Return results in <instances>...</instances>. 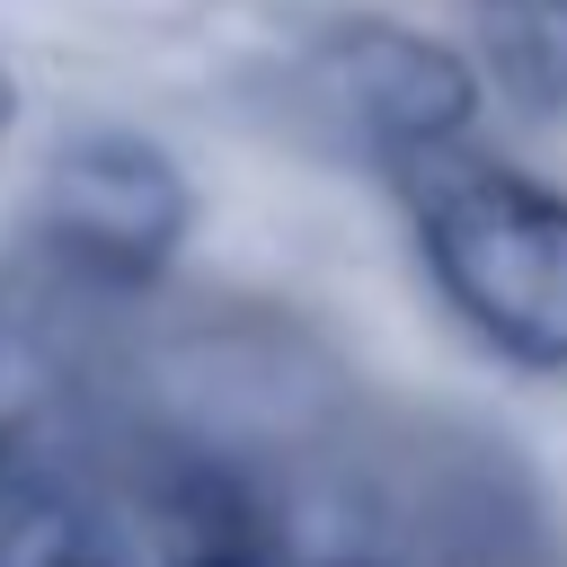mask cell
Listing matches in <instances>:
<instances>
[{"mask_svg": "<svg viewBox=\"0 0 567 567\" xmlns=\"http://www.w3.org/2000/svg\"><path fill=\"white\" fill-rule=\"evenodd\" d=\"M399 186L443 301L496 354L567 372V195H549L523 168L470 159L461 142L399 168Z\"/></svg>", "mask_w": 567, "mask_h": 567, "instance_id": "1", "label": "cell"}, {"mask_svg": "<svg viewBox=\"0 0 567 567\" xmlns=\"http://www.w3.org/2000/svg\"><path fill=\"white\" fill-rule=\"evenodd\" d=\"M186 213H195V186L186 168L151 142V133H71L53 159H44V257L80 284H106V292H142L168 275V257L186 248Z\"/></svg>", "mask_w": 567, "mask_h": 567, "instance_id": "2", "label": "cell"}, {"mask_svg": "<svg viewBox=\"0 0 567 567\" xmlns=\"http://www.w3.org/2000/svg\"><path fill=\"white\" fill-rule=\"evenodd\" d=\"M319 89L337 97V115L363 133L372 159L416 168L434 151H452L478 115V80L452 44L390 27V18H354L319 44Z\"/></svg>", "mask_w": 567, "mask_h": 567, "instance_id": "3", "label": "cell"}, {"mask_svg": "<svg viewBox=\"0 0 567 567\" xmlns=\"http://www.w3.org/2000/svg\"><path fill=\"white\" fill-rule=\"evenodd\" d=\"M142 567H292L275 514L221 461H177L142 505Z\"/></svg>", "mask_w": 567, "mask_h": 567, "instance_id": "4", "label": "cell"}, {"mask_svg": "<svg viewBox=\"0 0 567 567\" xmlns=\"http://www.w3.org/2000/svg\"><path fill=\"white\" fill-rule=\"evenodd\" d=\"M470 18H478V53L496 89L523 115L558 124L567 115V0H470Z\"/></svg>", "mask_w": 567, "mask_h": 567, "instance_id": "5", "label": "cell"}, {"mask_svg": "<svg viewBox=\"0 0 567 567\" xmlns=\"http://www.w3.org/2000/svg\"><path fill=\"white\" fill-rule=\"evenodd\" d=\"M0 567H124V549L62 478L0 470Z\"/></svg>", "mask_w": 567, "mask_h": 567, "instance_id": "6", "label": "cell"}, {"mask_svg": "<svg viewBox=\"0 0 567 567\" xmlns=\"http://www.w3.org/2000/svg\"><path fill=\"white\" fill-rule=\"evenodd\" d=\"M9 124H18V80H9V62H0V142H9Z\"/></svg>", "mask_w": 567, "mask_h": 567, "instance_id": "7", "label": "cell"}, {"mask_svg": "<svg viewBox=\"0 0 567 567\" xmlns=\"http://www.w3.org/2000/svg\"><path fill=\"white\" fill-rule=\"evenodd\" d=\"M346 567H354V558H346Z\"/></svg>", "mask_w": 567, "mask_h": 567, "instance_id": "8", "label": "cell"}]
</instances>
